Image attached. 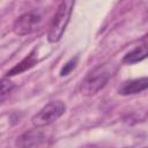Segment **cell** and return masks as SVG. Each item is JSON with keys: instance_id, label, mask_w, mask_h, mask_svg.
<instances>
[{"instance_id": "obj_6", "label": "cell", "mask_w": 148, "mask_h": 148, "mask_svg": "<svg viewBox=\"0 0 148 148\" xmlns=\"http://www.w3.org/2000/svg\"><path fill=\"white\" fill-rule=\"evenodd\" d=\"M146 89H148V76L139 77V79H133V80L124 82L119 87L118 92L120 95L127 96V95L139 94V92H141V91H143Z\"/></svg>"}, {"instance_id": "obj_10", "label": "cell", "mask_w": 148, "mask_h": 148, "mask_svg": "<svg viewBox=\"0 0 148 148\" xmlns=\"http://www.w3.org/2000/svg\"><path fill=\"white\" fill-rule=\"evenodd\" d=\"M77 57H75V58H72L69 61H67L66 64H65V66L61 68V71H60V75L61 76H65V75H68L74 68H75V66H76V62H77Z\"/></svg>"}, {"instance_id": "obj_5", "label": "cell", "mask_w": 148, "mask_h": 148, "mask_svg": "<svg viewBox=\"0 0 148 148\" xmlns=\"http://www.w3.org/2000/svg\"><path fill=\"white\" fill-rule=\"evenodd\" d=\"M45 134L39 130H31L28 131L20 136H17L15 145L17 148H34L38 147L45 141Z\"/></svg>"}, {"instance_id": "obj_8", "label": "cell", "mask_w": 148, "mask_h": 148, "mask_svg": "<svg viewBox=\"0 0 148 148\" xmlns=\"http://www.w3.org/2000/svg\"><path fill=\"white\" fill-rule=\"evenodd\" d=\"M37 62V59H36V56H35V50L29 54L22 61H20L18 64H16L13 68H10L8 72H7V76H14V75H17V74H21L25 71H28L29 68L34 67Z\"/></svg>"}, {"instance_id": "obj_9", "label": "cell", "mask_w": 148, "mask_h": 148, "mask_svg": "<svg viewBox=\"0 0 148 148\" xmlns=\"http://www.w3.org/2000/svg\"><path fill=\"white\" fill-rule=\"evenodd\" d=\"M13 88H14V83L12 81H9V79H7V77H2L1 79V88H0V99L3 101L6 98V96L10 94Z\"/></svg>"}, {"instance_id": "obj_7", "label": "cell", "mask_w": 148, "mask_h": 148, "mask_svg": "<svg viewBox=\"0 0 148 148\" xmlns=\"http://www.w3.org/2000/svg\"><path fill=\"white\" fill-rule=\"evenodd\" d=\"M146 58H148V43L135 46L133 50L127 52L123 58V62L127 65H134Z\"/></svg>"}, {"instance_id": "obj_1", "label": "cell", "mask_w": 148, "mask_h": 148, "mask_svg": "<svg viewBox=\"0 0 148 148\" xmlns=\"http://www.w3.org/2000/svg\"><path fill=\"white\" fill-rule=\"evenodd\" d=\"M111 71L108 65H99L91 69L82 80L80 91L84 96H92L105 87L111 77Z\"/></svg>"}, {"instance_id": "obj_3", "label": "cell", "mask_w": 148, "mask_h": 148, "mask_svg": "<svg viewBox=\"0 0 148 148\" xmlns=\"http://www.w3.org/2000/svg\"><path fill=\"white\" fill-rule=\"evenodd\" d=\"M66 110V106L64 102L61 101H52L44 105L32 118L31 123L35 127L40 128L51 125L57 119H59Z\"/></svg>"}, {"instance_id": "obj_4", "label": "cell", "mask_w": 148, "mask_h": 148, "mask_svg": "<svg viewBox=\"0 0 148 148\" xmlns=\"http://www.w3.org/2000/svg\"><path fill=\"white\" fill-rule=\"evenodd\" d=\"M40 24H42V16L38 15L37 13L30 12L18 16L15 20L13 24V30L18 36H25L36 31Z\"/></svg>"}, {"instance_id": "obj_2", "label": "cell", "mask_w": 148, "mask_h": 148, "mask_svg": "<svg viewBox=\"0 0 148 148\" xmlns=\"http://www.w3.org/2000/svg\"><path fill=\"white\" fill-rule=\"evenodd\" d=\"M74 5V1H62L59 5L47 32V39L50 43H57L61 39L66 30V27L69 22Z\"/></svg>"}, {"instance_id": "obj_11", "label": "cell", "mask_w": 148, "mask_h": 148, "mask_svg": "<svg viewBox=\"0 0 148 148\" xmlns=\"http://www.w3.org/2000/svg\"><path fill=\"white\" fill-rule=\"evenodd\" d=\"M143 148H148V147H143Z\"/></svg>"}]
</instances>
